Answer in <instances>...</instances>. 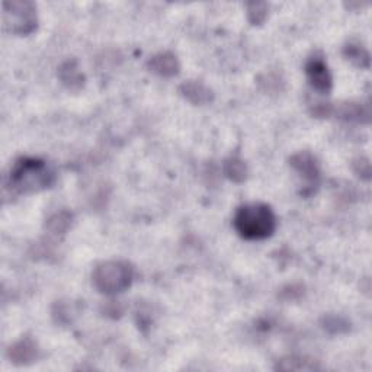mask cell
<instances>
[{"label": "cell", "mask_w": 372, "mask_h": 372, "mask_svg": "<svg viewBox=\"0 0 372 372\" xmlns=\"http://www.w3.org/2000/svg\"><path fill=\"white\" fill-rule=\"evenodd\" d=\"M236 232L246 240H263L274 235L276 217L267 204L252 202L237 208L235 216Z\"/></svg>", "instance_id": "obj_1"}, {"label": "cell", "mask_w": 372, "mask_h": 372, "mask_svg": "<svg viewBox=\"0 0 372 372\" xmlns=\"http://www.w3.org/2000/svg\"><path fill=\"white\" fill-rule=\"evenodd\" d=\"M54 181V173L40 158L22 157L10 169L9 186L20 193L37 192L48 188Z\"/></svg>", "instance_id": "obj_2"}, {"label": "cell", "mask_w": 372, "mask_h": 372, "mask_svg": "<svg viewBox=\"0 0 372 372\" xmlns=\"http://www.w3.org/2000/svg\"><path fill=\"white\" fill-rule=\"evenodd\" d=\"M134 278V269L124 260L102 262L92 272L94 287L106 295H115L130 288Z\"/></svg>", "instance_id": "obj_3"}, {"label": "cell", "mask_w": 372, "mask_h": 372, "mask_svg": "<svg viewBox=\"0 0 372 372\" xmlns=\"http://www.w3.org/2000/svg\"><path fill=\"white\" fill-rule=\"evenodd\" d=\"M5 29L17 35L31 34L37 28V9L31 2H5L3 3Z\"/></svg>", "instance_id": "obj_4"}, {"label": "cell", "mask_w": 372, "mask_h": 372, "mask_svg": "<svg viewBox=\"0 0 372 372\" xmlns=\"http://www.w3.org/2000/svg\"><path fill=\"white\" fill-rule=\"evenodd\" d=\"M306 73L308 77V82L314 91L318 94H329L332 91L333 80L332 75L329 72V67L323 57L314 56L311 57L306 64Z\"/></svg>", "instance_id": "obj_5"}, {"label": "cell", "mask_w": 372, "mask_h": 372, "mask_svg": "<svg viewBox=\"0 0 372 372\" xmlns=\"http://www.w3.org/2000/svg\"><path fill=\"white\" fill-rule=\"evenodd\" d=\"M290 163L291 168L307 184L306 188H311L313 191V186H317L318 179H320V169H318L314 156L310 154L308 151H299L290 158Z\"/></svg>", "instance_id": "obj_6"}, {"label": "cell", "mask_w": 372, "mask_h": 372, "mask_svg": "<svg viewBox=\"0 0 372 372\" xmlns=\"http://www.w3.org/2000/svg\"><path fill=\"white\" fill-rule=\"evenodd\" d=\"M149 68L150 72L158 76L173 77L179 73L181 66L178 59H176V56L172 54V52H161V54H156L150 59Z\"/></svg>", "instance_id": "obj_7"}, {"label": "cell", "mask_w": 372, "mask_h": 372, "mask_svg": "<svg viewBox=\"0 0 372 372\" xmlns=\"http://www.w3.org/2000/svg\"><path fill=\"white\" fill-rule=\"evenodd\" d=\"M9 358L16 365H28L38 358V346L32 339L25 338L9 349Z\"/></svg>", "instance_id": "obj_8"}, {"label": "cell", "mask_w": 372, "mask_h": 372, "mask_svg": "<svg viewBox=\"0 0 372 372\" xmlns=\"http://www.w3.org/2000/svg\"><path fill=\"white\" fill-rule=\"evenodd\" d=\"M179 92L182 94L184 98H186L189 102L195 105H205L209 103L214 98L209 87H207L204 83L197 82V80H189L181 84Z\"/></svg>", "instance_id": "obj_9"}, {"label": "cell", "mask_w": 372, "mask_h": 372, "mask_svg": "<svg viewBox=\"0 0 372 372\" xmlns=\"http://www.w3.org/2000/svg\"><path fill=\"white\" fill-rule=\"evenodd\" d=\"M59 75L63 83L67 84L70 89H75V87H80L83 84V76L80 75L75 61L64 63L59 70Z\"/></svg>", "instance_id": "obj_10"}, {"label": "cell", "mask_w": 372, "mask_h": 372, "mask_svg": "<svg viewBox=\"0 0 372 372\" xmlns=\"http://www.w3.org/2000/svg\"><path fill=\"white\" fill-rule=\"evenodd\" d=\"M224 174L233 182H243L247 176V166L237 157H230L224 162Z\"/></svg>", "instance_id": "obj_11"}, {"label": "cell", "mask_w": 372, "mask_h": 372, "mask_svg": "<svg viewBox=\"0 0 372 372\" xmlns=\"http://www.w3.org/2000/svg\"><path fill=\"white\" fill-rule=\"evenodd\" d=\"M70 223H72V216L66 211H61L47 221V228L52 235H64L70 227Z\"/></svg>", "instance_id": "obj_12"}, {"label": "cell", "mask_w": 372, "mask_h": 372, "mask_svg": "<svg viewBox=\"0 0 372 372\" xmlns=\"http://www.w3.org/2000/svg\"><path fill=\"white\" fill-rule=\"evenodd\" d=\"M345 56L348 57V60H350L352 63H355L359 67H368L369 66L368 51L364 47H361V45L349 44L345 48Z\"/></svg>", "instance_id": "obj_13"}, {"label": "cell", "mask_w": 372, "mask_h": 372, "mask_svg": "<svg viewBox=\"0 0 372 372\" xmlns=\"http://www.w3.org/2000/svg\"><path fill=\"white\" fill-rule=\"evenodd\" d=\"M326 330H329L330 333H342L346 332L349 329V323L345 322L342 317H336V315H330L327 318H325V326Z\"/></svg>", "instance_id": "obj_14"}, {"label": "cell", "mask_w": 372, "mask_h": 372, "mask_svg": "<svg viewBox=\"0 0 372 372\" xmlns=\"http://www.w3.org/2000/svg\"><path fill=\"white\" fill-rule=\"evenodd\" d=\"M267 9L268 6L265 3H251L249 5V20L253 24H260L265 16H267Z\"/></svg>", "instance_id": "obj_15"}]
</instances>
